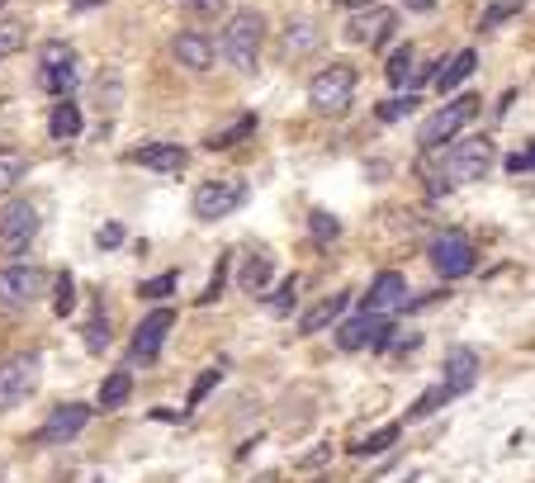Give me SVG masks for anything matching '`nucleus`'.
<instances>
[{"instance_id":"nucleus-1","label":"nucleus","mask_w":535,"mask_h":483,"mask_svg":"<svg viewBox=\"0 0 535 483\" xmlns=\"http://www.w3.org/2000/svg\"><path fill=\"white\" fill-rule=\"evenodd\" d=\"M261 43H266V19H261V10H237V15L228 19V29H223L214 53H223V62L237 67V72H256Z\"/></svg>"},{"instance_id":"nucleus-2","label":"nucleus","mask_w":535,"mask_h":483,"mask_svg":"<svg viewBox=\"0 0 535 483\" xmlns=\"http://www.w3.org/2000/svg\"><path fill=\"white\" fill-rule=\"evenodd\" d=\"M356 100V72L346 67V62H332V67H322L313 81H308V105L313 114H327V119H341L346 109Z\"/></svg>"},{"instance_id":"nucleus-3","label":"nucleus","mask_w":535,"mask_h":483,"mask_svg":"<svg viewBox=\"0 0 535 483\" xmlns=\"http://www.w3.org/2000/svg\"><path fill=\"white\" fill-rule=\"evenodd\" d=\"M38 86L48 90V95H57V100H72V86H76V48L72 43L53 38V43L38 48Z\"/></svg>"},{"instance_id":"nucleus-4","label":"nucleus","mask_w":535,"mask_h":483,"mask_svg":"<svg viewBox=\"0 0 535 483\" xmlns=\"http://www.w3.org/2000/svg\"><path fill=\"white\" fill-rule=\"evenodd\" d=\"M247 204V180L242 176H218V180H204L195 190V218L204 223H218V218L237 214Z\"/></svg>"},{"instance_id":"nucleus-5","label":"nucleus","mask_w":535,"mask_h":483,"mask_svg":"<svg viewBox=\"0 0 535 483\" xmlns=\"http://www.w3.org/2000/svg\"><path fill=\"white\" fill-rule=\"evenodd\" d=\"M38 237V204L34 199H10L0 209V256H24Z\"/></svg>"},{"instance_id":"nucleus-6","label":"nucleus","mask_w":535,"mask_h":483,"mask_svg":"<svg viewBox=\"0 0 535 483\" xmlns=\"http://www.w3.org/2000/svg\"><path fill=\"white\" fill-rule=\"evenodd\" d=\"M38 375H43V360H38L34 351L5 360V365H0V412L29 403V394L38 389Z\"/></svg>"},{"instance_id":"nucleus-7","label":"nucleus","mask_w":535,"mask_h":483,"mask_svg":"<svg viewBox=\"0 0 535 483\" xmlns=\"http://www.w3.org/2000/svg\"><path fill=\"white\" fill-rule=\"evenodd\" d=\"M474 114H479V100H474V95H460V100H450L446 109H436L427 124L417 128V143L427 147V152L446 147V138H455V133H460V128L474 119Z\"/></svg>"},{"instance_id":"nucleus-8","label":"nucleus","mask_w":535,"mask_h":483,"mask_svg":"<svg viewBox=\"0 0 535 483\" xmlns=\"http://www.w3.org/2000/svg\"><path fill=\"white\" fill-rule=\"evenodd\" d=\"M427 256H431V266H436L441 280H464V275L474 270V261H479V256H474V242L464 233H455V228H446L441 237H431Z\"/></svg>"},{"instance_id":"nucleus-9","label":"nucleus","mask_w":535,"mask_h":483,"mask_svg":"<svg viewBox=\"0 0 535 483\" xmlns=\"http://www.w3.org/2000/svg\"><path fill=\"white\" fill-rule=\"evenodd\" d=\"M48 275L38 266H5L0 270V308H29L43 299Z\"/></svg>"},{"instance_id":"nucleus-10","label":"nucleus","mask_w":535,"mask_h":483,"mask_svg":"<svg viewBox=\"0 0 535 483\" xmlns=\"http://www.w3.org/2000/svg\"><path fill=\"white\" fill-rule=\"evenodd\" d=\"M493 166V138H460L446 152V176L450 180H479Z\"/></svg>"},{"instance_id":"nucleus-11","label":"nucleus","mask_w":535,"mask_h":483,"mask_svg":"<svg viewBox=\"0 0 535 483\" xmlns=\"http://www.w3.org/2000/svg\"><path fill=\"white\" fill-rule=\"evenodd\" d=\"M90 422V408L86 403H62V408H53V417L38 427V446H62V441H76L81 431H86Z\"/></svg>"},{"instance_id":"nucleus-12","label":"nucleus","mask_w":535,"mask_h":483,"mask_svg":"<svg viewBox=\"0 0 535 483\" xmlns=\"http://www.w3.org/2000/svg\"><path fill=\"white\" fill-rule=\"evenodd\" d=\"M398 308H408V280L398 275V270H379L370 294H365V313H375V318H389Z\"/></svg>"},{"instance_id":"nucleus-13","label":"nucleus","mask_w":535,"mask_h":483,"mask_svg":"<svg viewBox=\"0 0 535 483\" xmlns=\"http://www.w3.org/2000/svg\"><path fill=\"white\" fill-rule=\"evenodd\" d=\"M393 29H398V15H393V10H384V5H365V10L346 24V38H351V43H365V48H379Z\"/></svg>"},{"instance_id":"nucleus-14","label":"nucleus","mask_w":535,"mask_h":483,"mask_svg":"<svg viewBox=\"0 0 535 483\" xmlns=\"http://www.w3.org/2000/svg\"><path fill=\"white\" fill-rule=\"evenodd\" d=\"M474 379H479V351L474 346H450L446 351V379H441V389L450 398L455 394H469L474 389Z\"/></svg>"},{"instance_id":"nucleus-15","label":"nucleus","mask_w":535,"mask_h":483,"mask_svg":"<svg viewBox=\"0 0 535 483\" xmlns=\"http://www.w3.org/2000/svg\"><path fill=\"white\" fill-rule=\"evenodd\" d=\"M171 313L166 308H157V313H147L143 327H138V337H133V365H152V360L161 356V341H166V332H171Z\"/></svg>"},{"instance_id":"nucleus-16","label":"nucleus","mask_w":535,"mask_h":483,"mask_svg":"<svg viewBox=\"0 0 535 483\" xmlns=\"http://www.w3.org/2000/svg\"><path fill=\"white\" fill-rule=\"evenodd\" d=\"M171 57H176L185 72H209L214 67V38H204V34H176V43H171Z\"/></svg>"},{"instance_id":"nucleus-17","label":"nucleus","mask_w":535,"mask_h":483,"mask_svg":"<svg viewBox=\"0 0 535 483\" xmlns=\"http://www.w3.org/2000/svg\"><path fill=\"white\" fill-rule=\"evenodd\" d=\"M133 161L147 166V171H157V176H176L190 157H185V147H176V143H147V147L133 152Z\"/></svg>"},{"instance_id":"nucleus-18","label":"nucleus","mask_w":535,"mask_h":483,"mask_svg":"<svg viewBox=\"0 0 535 483\" xmlns=\"http://www.w3.org/2000/svg\"><path fill=\"white\" fill-rule=\"evenodd\" d=\"M318 43H322V29H318V24H313V19H294V24L285 29V38H280V53L294 62V57H308L313 48H318Z\"/></svg>"},{"instance_id":"nucleus-19","label":"nucleus","mask_w":535,"mask_h":483,"mask_svg":"<svg viewBox=\"0 0 535 483\" xmlns=\"http://www.w3.org/2000/svg\"><path fill=\"white\" fill-rule=\"evenodd\" d=\"M346 304H351L346 294H332V299L313 304L304 318H299V337H313V332H322V327H337V318L346 313Z\"/></svg>"},{"instance_id":"nucleus-20","label":"nucleus","mask_w":535,"mask_h":483,"mask_svg":"<svg viewBox=\"0 0 535 483\" xmlns=\"http://www.w3.org/2000/svg\"><path fill=\"white\" fill-rule=\"evenodd\" d=\"M48 133H53L57 143H72V138H81V109H76V100H57L53 119H48Z\"/></svg>"},{"instance_id":"nucleus-21","label":"nucleus","mask_w":535,"mask_h":483,"mask_svg":"<svg viewBox=\"0 0 535 483\" xmlns=\"http://www.w3.org/2000/svg\"><path fill=\"white\" fill-rule=\"evenodd\" d=\"M133 398V375L128 370H114V375H105V384H100V408L105 412H119Z\"/></svg>"},{"instance_id":"nucleus-22","label":"nucleus","mask_w":535,"mask_h":483,"mask_svg":"<svg viewBox=\"0 0 535 483\" xmlns=\"http://www.w3.org/2000/svg\"><path fill=\"white\" fill-rule=\"evenodd\" d=\"M474 67H479V53H474V48L455 53V57H450V67H441V72H436V90H441V95H446V90H455L464 76L474 72Z\"/></svg>"},{"instance_id":"nucleus-23","label":"nucleus","mask_w":535,"mask_h":483,"mask_svg":"<svg viewBox=\"0 0 535 483\" xmlns=\"http://www.w3.org/2000/svg\"><path fill=\"white\" fill-rule=\"evenodd\" d=\"M266 285H270V256L256 247V251H247V261H242V289H247V294H266Z\"/></svg>"},{"instance_id":"nucleus-24","label":"nucleus","mask_w":535,"mask_h":483,"mask_svg":"<svg viewBox=\"0 0 535 483\" xmlns=\"http://www.w3.org/2000/svg\"><path fill=\"white\" fill-rule=\"evenodd\" d=\"M29 176V161H24V152H15V147H0V199L15 195V185Z\"/></svg>"},{"instance_id":"nucleus-25","label":"nucleus","mask_w":535,"mask_h":483,"mask_svg":"<svg viewBox=\"0 0 535 483\" xmlns=\"http://www.w3.org/2000/svg\"><path fill=\"white\" fill-rule=\"evenodd\" d=\"M370 341V313H360V318H337V346L341 351H360Z\"/></svg>"},{"instance_id":"nucleus-26","label":"nucleus","mask_w":535,"mask_h":483,"mask_svg":"<svg viewBox=\"0 0 535 483\" xmlns=\"http://www.w3.org/2000/svg\"><path fill=\"white\" fill-rule=\"evenodd\" d=\"M24 43H29V24L15 19V15H0V62H5V57H15Z\"/></svg>"},{"instance_id":"nucleus-27","label":"nucleus","mask_w":535,"mask_h":483,"mask_svg":"<svg viewBox=\"0 0 535 483\" xmlns=\"http://www.w3.org/2000/svg\"><path fill=\"white\" fill-rule=\"evenodd\" d=\"M384 72H389V86H408V81H417V48L403 43V48L389 57V67H384Z\"/></svg>"},{"instance_id":"nucleus-28","label":"nucleus","mask_w":535,"mask_h":483,"mask_svg":"<svg viewBox=\"0 0 535 483\" xmlns=\"http://www.w3.org/2000/svg\"><path fill=\"white\" fill-rule=\"evenodd\" d=\"M247 133H256V114H242V119H237L232 128L214 133V138H209V147H214V152H223V147H237L242 138H247Z\"/></svg>"},{"instance_id":"nucleus-29","label":"nucleus","mask_w":535,"mask_h":483,"mask_svg":"<svg viewBox=\"0 0 535 483\" xmlns=\"http://www.w3.org/2000/svg\"><path fill=\"white\" fill-rule=\"evenodd\" d=\"M308 228H313V237H318V242H337V237H341V223L327 214V209H313V214H308Z\"/></svg>"},{"instance_id":"nucleus-30","label":"nucleus","mask_w":535,"mask_h":483,"mask_svg":"<svg viewBox=\"0 0 535 483\" xmlns=\"http://www.w3.org/2000/svg\"><path fill=\"white\" fill-rule=\"evenodd\" d=\"M521 5H526V0H498V5H488V10H483V19H479V29H498L502 19L521 15Z\"/></svg>"},{"instance_id":"nucleus-31","label":"nucleus","mask_w":535,"mask_h":483,"mask_svg":"<svg viewBox=\"0 0 535 483\" xmlns=\"http://www.w3.org/2000/svg\"><path fill=\"white\" fill-rule=\"evenodd\" d=\"M398 431H403V427H379L370 441H356L351 450H356V455H379V450H389L393 441H398Z\"/></svg>"},{"instance_id":"nucleus-32","label":"nucleus","mask_w":535,"mask_h":483,"mask_svg":"<svg viewBox=\"0 0 535 483\" xmlns=\"http://www.w3.org/2000/svg\"><path fill=\"white\" fill-rule=\"evenodd\" d=\"M76 304V280L72 275H57V294H53V308H57V318H67Z\"/></svg>"},{"instance_id":"nucleus-33","label":"nucleus","mask_w":535,"mask_h":483,"mask_svg":"<svg viewBox=\"0 0 535 483\" xmlns=\"http://www.w3.org/2000/svg\"><path fill=\"white\" fill-rule=\"evenodd\" d=\"M218 379H223V365H214V370H204V375L195 379V389H190V403H185V408H199V403L209 398V389H214Z\"/></svg>"},{"instance_id":"nucleus-34","label":"nucleus","mask_w":535,"mask_h":483,"mask_svg":"<svg viewBox=\"0 0 535 483\" xmlns=\"http://www.w3.org/2000/svg\"><path fill=\"white\" fill-rule=\"evenodd\" d=\"M446 403H450V394L441 389V384H436V389H427V394L417 398V408H412L408 417H431V412H436V408H446Z\"/></svg>"},{"instance_id":"nucleus-35","label":"nucleus","mask_w":535,"mask_h":483,"mask_svg":"<svg viewBox=\"0 0 535 483\" xmlns=\"http://www.w3.org/2000/svg\"><path fill=\"white\" fill-rule=\"evenodd\" d=\"M389 341H393V318H375V313H370V341H365V346H370V351H384Z\"/></svg>"},{"instance_id":"nucleus-36","label":"nucleus","mask_w":535,"mask_h":483,"mask_svg":"<svg viewBox=\"0 0 535 483\" xmlns=\"http://www.w3.org/2000/svg\"><path fill=\"white\" fill-rule=\"evenodd\" d=\"M171 289H176V270H166V275H157V280L138 285V294H143V299H166Z\"/></svg>"},{"instance_id":"nucleus-37","label":"nucleus","mask_w":535,"mask_h":483,"mask_svg":"<svg viewBox=\"0 0 535 483\" xmlns=\"http://www.w3.org/2000/svg\"><path fill=\"white\" fill-rule=\"evenodd\" d=\"M86 346H90V351L109 346V322H105V318H90V327H86Z\"/></svg>"},{"instance_id":"nucleus-38","label":"nucleus","mask_w":535,"mask_h":483,"mask_svg":"<svg viewBox=\"0 0 535 483\" xmlns=\"http://www.w3.org/2000/svg\"><path fill=\"white\" fill-rule=\"evenodd\" d=\"M412 109H417V95H403V100H393V105H384L379 109V119H403V114H412Z\"/></svg>"},{"instance_id":"nucleus-39","label":"nucleus","mask_w":535,"mask_h":483,"mask_svg":"<svg viewBox=\"0 0 535 483\" xmlns=\"http://www.w3.org/2000/svg\"><path fill=\"white\" fill-rule=\"evenodd\" d=\"M119 242H124V228H119V223H105V228L95 233V247H119Z\"/></svg>"},{"instance_id":"nucleus-40","label":"nucleus","mask_w":535,"mask_h":483,"mask_svg":"<svg viewBox=\"0 0 535 483\" xmlns=\"http://www.w3.org/2000/svg\"><path fill=\"white\" fill-rule=\"evenodd\" d=\"M507 171H512V176H526V171H531V147L512 152V157H507Z\"/></svg>"},{"instance_id":"nucleus-41","label":"nucleus","mask_w":535,"mask_h":483,"mask_svg":"<svg viewBox=\"0 0 535 483\" xmlns=\"http://www.w3.org/2000/svg\"><path fill=\"white\" fill-rule=\"evenodd\" d=\"M218 294H223V261H218V270H214V280H209V289L199 294V304H214Z\"/></svg>"},{"instance_id":"nucleus-42","label":"nucleus","mask_w":535,"mask_h":483,"mask_svg":"<svg viewBox=\"0 0 535 483\" xmlns=\"http://www.w3.org/2000/svg\"><path fill=\"white\" fill-rule=\"evenodd\" d=\"M199 10H204V15H218V10H223V5H228V0H195Z\"/></svg>"},{"instance_id":"nucleus-43","label":"nucleus","mask_w":535,"mask_h":483,"mask_svg":"<svg viewBox=\"0 0 535 483\" xmlns=\"http://www.w3.org/2000/svg\"><path fill=\"white\" fill-rule=\"evenodd\" d=\"M408 5H412V10H427V5H431V0H408Z\"/></svg>"},{"instance_id":"nucleus-44","label":"nucleus","mask_w":535,"mask_h":483,"mask_svg":"<svg viewBox=\"0 0 535 483\" xmlns=\"http://www.w3.org/2000/svg\"><path fill=\"white\" fill-rule=\"evenodd\" d=\"M337 5H370V0H337Z\"/></svg>"},{"instance_id":"nucleus-45","label":"nucleus","mask_w":535,"mask_h":483,"mask_svg":"<svg viewBox=\"0 0 535 483\" xmlns=\"http://www.w3.org/2000/svg\"><path fill=\"white\" fill-rule=\"evenodd\" d=\"M76 5H95V0H76Z\"/></svg>"},{"instance_id":"nucleus-46","label":"nucleus","mask_w":535,"mask_h":483,"mask_svg":"<svg viewBox=\"0 0 535 483\" xmlns=\"http://www.w3.org/2000/svg\"><path fill=\"white\" fill-rule=\"evenodd\" d=\"M0 5H5V0H0Z\"/></svg>"}]
</instances>
